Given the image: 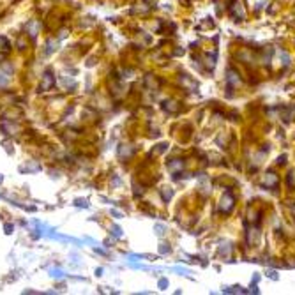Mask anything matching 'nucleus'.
<instances>
[{"label":"nucleus","mask_w":295,"mask_h":295,"mask_svg":"<svg viewBox=\"0 0 295 295\" xmlns=\"http://www.w3.org/2000/svg\"><path fill=\"white\" fill-rule=\"evenodd\" d=\"M228 81H230V83H237V81H239L237 74H235V73H230V76H228Z\"/></svg>","instance_id":"nucleus-1"},{"label":"nucleus","mask_w":295,"mask_h":295,"mask_svg":"<svg viewBox=\"0 0 295 295\" xmlns=\"http://www.w3.org/2000/svg\"><path fill=\"white\" fill-rule=\"evenodd\" d=\"M156 230H158L159 235H163V233H164V226H163V225H158V226H156Z\"/></svg>","instance_id":"nucleus-2"},{"label":"nucleus","mask_w":295,"mask_h":295,"mask_svg":"<svg viewBox=\"0 0 295 295\" xmlns=\"http://www.w3.org/2000/svg\"><path fill=\"white\" fill-rule=\"evenodd\" d=\"M168 251H170V247H168L166 244H163V246H161V253H168Z\"/></svg>","instance_id":"nucleus-3"},{"label":"nucleus","mask_w":295,"mask_h":295,"mask_svg":"<svg viewBox=\"0 0 295 295\" xmlns=\"http://www.w3.org/2000/svg\"><path fill=\"white\" fill-rule=\"evenodd\" d=\"M166 285H168V283H166V279H161V281H159V286H161V288H164Z\"/></svg>","instance_id":"nucleus-4"},{"label":"nucleus","mask_w":295,"mask_h":295,"mask_svg":"<svg viewBox=\"0 0 295 295\" xmlns=\"http://www.w3.org/2000/svg\"><path fill=\"white\" fill-rule=\"evenodd\" d=\"M269 276H271V277H272V279H277V274H276V272H274V271H271V272H269Z\"/></svg>","instance_id":"nucleus-5"}]
</instances>
